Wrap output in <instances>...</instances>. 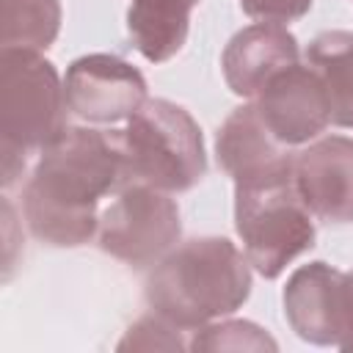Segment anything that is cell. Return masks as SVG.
<instances>
[{
  "label": "cell",
  "instance_id": "6da1fadb",
  "mask_svg": "<svg viewBox=\"0 0 353 353\" xmlns=\"http://www.w3.org/2000/svg\"><path fill=\"white\" fill-rule=\"evenodd\" d=\"M124 185L130 179L119 132L66 127L41 149L22 188L28 229L58 248L83 245L99 229V199L119 193Z\"/></svg>",
  "mask_w": 353,
  "mask_h": 353
},
{
  "label": "cell",
  "instance_id": "7a4b0ae2",
  "mask_svg": "<svg viewBox=\"0 0 353 353\" xmlns=\"http://www.w3.org/2000/svg\"><path fill=\"white\" fill-rule=\"evenodd\" d=\"M248 256L226 237H193L165 254L146 279V303L179 331L237 312L251 295Z\"/></svg>",
  "mask_w": 353,
  "mask_h": 353
},
{
  "label": "cell",
  "instance_id": "3957f363",
  "mask_svg": "<svg viewBox=\"0 0 353 353\" xmlns=\"http://www.w3.org/2000/svg\"><path fill=\"white\" fill-rule=\"evenodd\" d=\"M66 88L39 50H0V165L3 188L22 174L28 154L66 130Z\"/></svg>",
  "mask_w": 353,
  "mask_h": 353
},
{
  "label": "cell",
  "instance_id": "277c9868",
  "mask_svg": "<svg viewBox=\"0 0 353 353\" xmlns=\"http://www.w3.org/2000/svg\"><path fill=\"white\" fill-rule=\"evenodd\" d=\"M127 179L165 193L190 190L207 174L204 138L196 119L168 99H146L119 132Z\"/></svg>",
  "mask_w": 353,
  "mask_h": 353
},
{
  "label": "cell",
  "instance_id": "5b68a950",
  "mask_svg": "<svg viewBox=\"0 0 353 353\" xmlns=\"http://www.w3.org/2000/svg\"><path fill=\"white\" fill-rule=\"evenodd\" d=\"M234 229L248 262L265 279L281 276L295 256L314 245L312 212L295 188L292 168L234 185Z\"/></svg>",
  "mask_w": 353,
  "mask_h": 353
},
{
  "label": "cell",
  "instance_id": "8992f818",
  "mask_svg": "<svg viewBox=\"0 0 353 353\" xmlns=\"http://www.w3.org/2000/svg\"><path fill=\"white\" fill-rule=\"evenodd\" d=\"M99 248L132 268L157 262L179 240V207L165 190L130 182L99 215Z\"/></svg>",
  "mask_w": 353,
  "mask_h": 353
},
{
  "label": "cell",
  "instance_id": "52a82bcc",
  "mask_svg": "<svg viewBox=\"0 0 353 353\" xmlns=\"http://www.w3.org/2000/svg\"><path fill=\"white\" fill-rule=\"evenodd\" d=\"M63 88L69 110L91 124L124 121L146 102L143 74L108 52H91L72 61Z\"/></svg>",
  "mask_w": 353,
  "mask_h": 353
},
{
  "label": "cell",
  "instance_id": "ba28073f",
  "mask_svg": "<svg viewBox=\"0 0 353 353\" xmlns=\"http://www.w3.org/2000/svg\"><path fill=\"white\" fill-rule=\"evenodd\" d=\"M265 127L284 146L317 138L331 124V108L317 72L309 63H292L265 83L254 97Z\"/></svg>",
  "mask_w": 353,
  "mask_h": 353
},
{
  "label": "cell",
  "instance_id": "9c48e42d",
  "mask_svg": "<svg viewBox=\"0 0 353 353\" xmlns=\"http://www.w3.org/2000/svg\"><path fill=\"white\" fill-rule=\"evenodd\" d=\"M295 188L312 215L328 223H353V138L328 135L292 160Z\"/></svg>",
  "mask_w": 353,
  "mask_h": 353
},
{
  "label": "cell",
  "instance_id": "30bf717a",
  "mask_svg": "<svg viewBox=\"0 0 353 353\" xmlns=\"http://www.w3.org/2000/svg\"><path fill=\"white\" fill-rule=\"evenodd\" d=\"M342 276L328 262H309L290 276L284 287V317L303 342L339 347Z\"/></svg>",
  "mask_w": 353,
  "mask_h": 353
},
{
  "label": "cell",
  "instance_id": "8fae6325",
  "mask_svg": "<svg viewBox=\"0 0 353 353\" xmlns=\"http://www.w3.org/2000/svg\"><path fill=\"white\" fill-rule=\"evenodd\" d=\"M265 127L254 102L234 108L215 135L218 165L237 182L265 179L292 168L295 154Z\"/></svg>",
  "mask_w": 353,
  "mask_h": 353
},
{
  "label": "cell",
  "instance_id": "7c38bea8",
  "mask_svg": "<svg viewBox=\"0 0 353 353\" xmlns=\"http://www.w3.org/2000/svg\"><path fill=\"white\" fill-rule=\"evenodd\" d=\"M298 63V39L273 22H256L234 33L221 55L226 85L237 97H256L270 77Z\"/></svg>",
  "mask_w": 353,
  "mask_h": 353
},
{
  "label": "cell",
  "instance_id": "4fadbf2b",
  "mask_svg": "<svg viewBox=\"0 0 353 353\" xmlns=\"http://www.w3.org/2000/svg\"><path fill=\"white\" fill-rule=\"evenodd\" d=\"M196 6L199 0H132L127 30L135 50L152 63L174 58L188 39L190 11Z\"/></svg>",
  "mask_w": 353,
  "mask_h": 353
},
{
  "label": "cell",
  "instance_id": "5bb4252c",
  "mask_svg": "<svg viewBox=\"0 0 353 353\" xmlns=\"http://www.w3.org/2000/svg\"><path fill=\"white\" fill-rule=\"evenodd\" d=\"M306 63L317 72L331 108V124L353 130V33L325 30L306 47Z\"/></svg>",
  "mask_w": 353,
  "mask_h": 353
},
{
  "label": "cell",
  "instance_id": "9a60e30c",
  "mask_svg": "<svg viewBox=\"0 0 353 353\" xmlns=\"http://www.w3.org/2000/svg\"><path fill=\"white\" fill-rule=\"evenodd\" d=\"M3 47L47 50L61 30L58 0H3Z\"/></svg>",
  "mask_w": 353,
  "mask_h": 353
},
{
  "label": "cell",
  "instance_id": "2e32d148",
  "mask_svg": "<svg viewBox=\"0 0 353 353\" xmlns=\"http://www.w3.org/2000/svg\"><path fill=\"white\" fill-rule=\"evenodd\" d=\"M190 350H276V339L248 320H226L218 325H201L188 345Z\"/></svg>",
  "mask_w": 353,
  "mask_h": 353
},
{
  "label": "cell",
  "instance_id": "e0dca14e",
  "mask_svg": "<svg viewBox=\"0 0 353 353\" xmlns=\"http://www.w3.org/2000/svg\"><path fill=\"white\" fill-rule=\"evenodd\" d=\"M130 347L132 350H182L185 342L176 325H171L160 314H149V317H141L119 342V350H130Z\"/></svg>",
  "mask_w": 353,
  "mask_h": 353
},
{
  "label": "cell",
  "instance_id": "ac0fdd59",
  "mask_svg": "<svg viewBox=\"0 0 353 353\" xmlns=\"http://www.w3.org/2000/svg\"><path fill=\"white\" fill-rule=\"evenodd\" d=\"M240 8L251 19L284 25V22L301 19L312 8V0H240Z\"/></svg>",
  "mask_w": 353,
  "mask_h": 353
},
{
  "label": "cell",
  "instance_id": "d6986e66",
  "mask_svg": "<svg viewBox=\"0 0 353 353\" xmlns=\"http://www.w3.org/2000/svg\"><path fill=\"white\" fill-rule=\"evenodd\" d=\"M339 347L353 350V270L342 276V334Z\"/></svg>",
  "mask_w": 353,
  "mask_h": 353
}]
</instances>
